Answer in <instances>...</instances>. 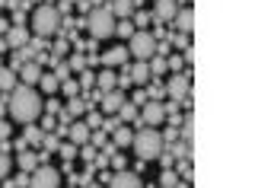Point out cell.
<instances>
[{"label":"cell","mask_w":255,"mask_h":188,"mask_svg":"<svg viewBox=\"0 0 255 188\" xmlns=\"http://www.w3.org/2000/svg\"><path fill=\"white\" fill-rule=\"evenodd\" d=\"M10 115L19 124H32L42 115V93L35 86L16 83V90H10Z\"/></svg>","instance_id":"6da1fadb"},{"label":"cell","mask_w":255,"mask_h":188,"mask_svg":"<svg viewBox=\"0 0 255 188\" xmlns=\"http://www.w3.org/2000/svg\"><path fill=\"white\" fill-rule=\"evenodd\" d=\"M131 147H134V153H137L140 160H159V156H163L166 140H163V134H159L156 128H140L137 134H134Z\"/></svg>","instance_id":"7a4b0ae2"},{"label":"cell","mask_w":255,"mask_h":188,"mask_svg":"<svg viewBox=\"0 0 255 188\" xmlns=\"http://www.w3.org/2000/svg\"><path fill=\"white\" fill-rule=\"evenodd\" d=\"M61 29V10L58 6H51V3H38L35 10H32V32L35 35H54Z\"/></svg>","instance_id":"3957f363"},{"label":"cell","mask_w":255,"mask_h":188,"mask_svg":"<svg viewBox=\"0 0 255 188\" xmlns=\"http://www.w3.org/2000/svg\"><path fill=\"white\" fill-rule=\"evenodd\" d=\"M115 16H112L109 6H90L86 10V29H90L93 38H109L115 35Z\"/></svg>","instance_id":"277c9868"},{"label":"cell","mask_w":255,"mask_h":188,"mask_svg":"<svg viewBox=\"0 0 255 188\" xmlns=\"http://www.w3.org/2000/svg\"><path fill=\"white\" fill-rule=\"evenodd\" d=\"M125 45H128V54H131L134 61H150L156 54V38H153V32H147V29L134 32Z\"/></svg>","instance_id":"5b68a950"},{"label":"cell","mask_w":255,"mask_h":188,"mask_svg":"<svg viewBox=\"0 0 255 188\" xmlns=\"http://www.w3.org/2000/svg\"><path fill=\"white\" fill-rule=\"evenodd\" d=\"M29 188H61V172L54 166H35L29 172Z\"/></svg>","instance_id":"8992f818"},{"label":"cell","mask_w":255,"mask_h":188,"mask_svg":"<svg viewBox=\"0 0 255 188\" xmlns=\"http://www.w3.org/2000/svg\"><path fill=\"white\" fill-rule=\"evenodd\" d=\"M137 121H143L147 128H159V124L166 121V108H163V102H156V99H147V102L140 105V112H137Z\"/></svg>","instance_id":"52a82bcc"},{"label":"cell","mask_w":255,"mask_h":188,"mask_svg":"<svg viewBox=\"0 0 255 188\" xmlns=\"http://www.w3.org/2000/svg\"><path fill=\"white\" fill-rule=\"evenodd\" d=\"M166 96H172V102L188 99L191 96V77L188 74H172L169 83H166Z\"/></svg>","instance_id":"ba28073f"},{"label":"cell","mask_w":255,"mask_h":188,"mask_svg":"<svg viewBox=\"0 0 255 188\" xmlns=\"http://www.w3.org/2000/svg\"><path fill=\"white\" fill-rule=\"evenodd\" d=\"M109 188H143L140 176L137 172H128V169H118L115 176H112V185Z\"/></svg>","instance_id":"9c48e42d"},{"label":"cell","mask_w":255,"mask_h":188,"mask_svg":"<svg viewBox=\"0 0 255 188\" xmlns=\"http://www.w3.org/2000/svg\"><path fill=\"white\" fill-rule=\"evenodd\" d=\"M99 102H102V112L106 115H115L118 108L125 105V96L118 90H109V93H99Z\"/></svg>","instance_id":"30bf717a"},{"label":"cell","mask_w":255,"mask_h":188,"mask_svg":"<svg viewBox=\"0 0 255 188\" xmlns=\"http://www.w3.org/2000/svg\"><path fill=\"white\" fill-rule=\"evenodd\" d=\"M175 13H179V3H175V0H156L153 3V16L159 22H172Z\"/></svg>","instance_id":"8fae6325"},{"label":"cell","mask_w":255,"mask_h":188,"mask_svg":"<svg viewBox=\"0 0 255 188\" xmlns=\"http://www.w3.org/2000/svg\"><path fill=\"white\" fill-rule=\"evenodd\" d=\"M16 77H19V80L26 83V86H35V83H38V77H42V67H38L35 61H26V64L16 70Z\"/></svg>","instance_id":"7c38bea8"},{"label":"cell","mask_w":255,"mask_h":188,"mask_svg":"<svg viewBox=\"0 0 255 188\" xmlns=\"http://www.w3.org/2000/svg\"><path fill=\"white\" fill-rule=\"evenodd\" d=\"M128 61V45H115V48H109L106 54H102V64L106 67H118Z\"/></svg>","instance_id":"4fadbf2b"},{"label":"cell","mask_w":255,"mask_h":188,"mask_svg":"<svg viewBox=\"0 0 255 188\" xmlns=\"http://www.w3.org/2000/svg\"><path fill=\"white\" fill-rule=\"evenodd\" d=\"M115 86H118V74H115V70H99V74H96V90H99V93H109V90H115Z\"/></svg>","instance_id":"5bb4252c"},{"label":"cell","mask_w":255,"mask_h":188,"mask_svg":"<svg viewBox=\"0 0 255 188\" xmlns=\"http://www.w3.org/2000/svg\"><path fill=\"white\" fill-rule=\"evenodd\" d=\"M67 134H70V144L83 147V144H90V134H93V131L86 128L83 121H77V124H70V131H67Z\"/></svg>","instance_id":"9a60e30c"},{"label":"cell","mask_w":255,"mask_h":188,"mask_svg":"<svg viewBox=\"0 0 255 188\" xmlns=\"http://www.w3.org/2000/svg\"><path fill=\"white\" fill-rule=\"evenodd\" d=\"M172 22H175V26H179V29H182V32H185V35H188V32H191V29H195V13H191V10H188V6H185V10H179V13H175V19H172Z\"/></svg>","instance_id":"2e32d148"},{"label":"cell","mask_w":255,"mask_h":188,"mask_svg":"<svg viewBox=\"0 0 255 188\" xmlns=\"http://www.w3.org/2000/svg\"><path fill=\"white\" fill-rule=\"evenodd\" d=\"M128 70H131V74H128V77H131V83H147V80H150V67H147V61H137V64H131Z\"/></svg>","instance_id":"e0dca14e"},{"label":"cell","mask_w":255,"mask_h":188,"mask_svg":"<svg viewBox=\"0 0 255 188\" xmlns=\"http://www.w3.org/2000/svg\"><path fill=\"white\" fill-rule=\"evenodd\" d=\"M109 10H112V16H115V19H128L134 13V3H131V0H115Z\"/></svg>","instance_id":"ac0fdd59"},{"label":"cell","mask_w":255,"mask_h":188,"mask_svg":"<svg viewBox=\"0 0 255 188\" xmlns=\"http://www.w3.org/2000/svg\"><path fill=\"white\" fill-rule=\"evenodd\" d=\"M16 83H19V77H16V70H10V67H0V90H16Z\"/></svg>","instance_id":"d6986e66"},{"label":"cell","mask_w":255,"mask_h":188,"mask_svg":"<svg viewBox=\"0 0 255 188\" xmlns=\"http://www.w3.org/2000/svg\"><path fill=\"white\" fill-rule=\"evenodd\" d=\"M6 45H13V48H19V45H29L26 29H22V26H13V29H10V35H6Z\"/></svg>","instance_id":"ffe728a7"},{"label":"cell","mask_w":255,"mask_h":188,"mask_svg":"<svg viewBox=\"0 0 255 188\" xmlns=\"http://www.w3.org/2000/svg\"><path fill=\"white\" fill-rule=\"evenodd\" d=\"M38 86H42V93H51V96L61 90V83H58L54 74H42V77H38Z\"/></svg>","instance_id":"44dd1931"},{"label":"cell","mask_w":255,"mask_h":188,"mask_svg":"<svg viewBox=\"0 0 255 188\" xmlns=\"http://www.w3.org/2000/svg\"><path fill=\"white\" fill-rule=\"evenodd\" d=\"M131 140H134V134L128 128H115V140H112L115 147H131Z\"/></svg>","instance_id":"7402d4cb"},{"label":"cell","mask_w":255,"mask_h":188,"mask_svg":"<svg viewBox=\"0 0 255 188\" xmlns=\"http://www.w3.org/2000/svg\"><path fill=\"white\" fill-rule=\"evenodd\" d=\"M191 121H195L191 115L182 118V144H191V137H195V124H191Z\"/></svg>","instance_id":"603a6c76"},{"label":"cell","mask_w":255,"mask_h":188,"mask_svg":"<svg viewBox=\"0 0 255 188\" xmlns=\"http://www.w3.org/2000/svg\"><path fill=\"white\" fill-rule=\"evenodd\" d=\"M26 140H29V144L42 140V131H38V128H32V124H26V131H22V150H26Z\"/></svg>","instance_id":"cb8c5ba5"},{"label":"cell","mask_w":255,"mask_h":188,"mask_svg":"<svg viewBox=\"0 0 255 188\" xmlns=\"http://www.w3.org/2000/svg\"><path fill=\"white\" fill-rule=\"evenodd\" d=\"M159 185H163V188H179V176H175L172 169H166L163 176H159Z\"/></svg>","instance_id":"d4e9b609"},{"label":"cell","mask_w":255,"mask_h":188,"mask_svg":"<svg viewBox=\"0 0 255 188\" xmlns=\"http://www.w3.org/2000/svg\"><path fill=\"white\" fill-rule=\"evenodd\" d=\"M10 172H13V160H10V153H0V182H3Z\"/></svg>","instance_id":"484cf974"},{"label":"cell","mask_w":255,"mask_h":188,"mask_svg":"<svg viewBox=\"0 0 255 188\" xmlns=\"http://www.w3.org/2000/svg\"><path fill=\"white\" fill-rule=\"evenodd\" d=\"M115 115H122V121H134V118H137V108H134V105H128V99H125V105L118 108Z\"/></svg>","instance_id":"4316f807"},{"label":"cell","mask_w":255,"mask_h":188,"mask_svg":"<svg viewBox=\"0 0 255 188\" xmlns=\"http://www.w3.org/2000/svg\"><path fill=\"white\" fill-rule=\"evenodd\" d=\"M150 61H153V64H147L150 74H163V70H166V58H163V54H153Z\"/></svg>","instance_id":"83f0119b"},{"label":"cell","mask_w":255,"mask_h":188,"mask_svg":"<svg viewBox=\"0 0 255 188\" xmlns=\"http://www.w3.org/2000/svg\"><path fill=\"white\" fill-rule=\"evenodd\" d=\"M58 150H61L64 160H74V156L80 153V147H77V144H58Z\"/></svg>","instance_id":"f1b7e54d"},{"label":"cell","mask_w":255,"mask_h":188,"mask_svg":"<svg viewBox=\"0 0 255 188\" xmlns=\"http://www.w3.org/2000/svg\"><path fill=\"white\" fill-rule=\"evenodd\" d=\"M19 166H22V172H32V169H35V156L22 150V156H19Z\"/></svg>","instance_id":"f546056e"},{"label":"cell","mask_w":255,"mask_h":188,"mask_svg":"<svg viewBox=\"0 0 255 188\" xmlns=\"http://www.w3.org/2000/svg\"><path fill=\"white\" fill-rule=\"evenodd\" d=\"M115 32H122L125 38H131V35H134V26H131V19H125V22H115Z\"/></svg>","instance_id":"4dcf8cb0"},{"label":"cell","mask_w":255,"mask_h":188,"mask_svg":"<svg viewBox=\"0 0 255 188\" xmlns=\"http://www.w3.org/2000/svg\"><path fill=\"white\" fill-rule=\"evenodd\" d=\"M86 128H90V131H96V128H99V124H102V115L99 112H90V115H86Z\"/></svg>","instance_id":"1f68e13d"},{"label":"cell","mask_w":255,"mask_h":188,"mask_svg":"<svg viewBox=\"0 0 255 188\" xmlns=\"http://www.w3.org/2000/svg\"><path fill=\"white\" fill-rule=\"evenodd\" d=\"M83 112V102H80L77 96H70V102H67V115H80Z\"/></svg>","instance_id":"d6a6232c"},{"label":"cell","mask_w":255,"mask_h":188,"mask_svg":"<svg viewBox=\"0 0 255 188\" xmlns=\"http://www.w3.org/2000/svg\"><path fill=\"white\" fill-rule=\"evenodd\" d=\"M54 77H58V83L70 80V64H58V70H54Z\"/></svg>","instance_id":"836d02e7"},{"label":"cell","mask_w":255,"mask_h":188,"mask_svg":"<svg viewBox=\"0 0 255 188\" xmlns=\"http://www.w3.org/2000/svg\"><path fill=\"white\" fill-rule=\"evenodd\" d=\"M61 90L67 93V96H77V93H80V86H77L74 80H64V83H61Z\"/></svg>","instance_id":"e575fe53"},{"label":"cell","mask_w":255,"mask_h":188,"mask_svg":"<svg viewBox=\"0 0 255 188\" xmlns=\"http://www.w3.org/2000/svg\"><path fill=\"white\" fill-rule=\"evenodd\" d=\"M13 185H19V188H29V176H26V172H22V176H16V182Z\"/></svg>","instance_id":"d590c367"},{"label":"cell","mask_w":255,"mask_h":188,"mask_svg":"<svg viewBox=\"0 0 255 188\" xmlns=\"http://www.w3.org/2000/svg\"><path fill=\"white\" fill-rule=\"evenodd\" d=\"M80 156H83V160H93L96 153H93V147H90V144H83V150H80Z\"/></svg>","instance_id":"8d00e7d4"},{"label":"cell","mask_w":255,"mask_h":188,"mask_svg":"<svg viewBox=\"0 0 255 188\" xmlns=\"http://www.w3.org/2000/svg\"><path fill=\"white\" fill-rule=\"evenodd\" d=\"M80 83H83V86H93L96 83V74H83V77H80Z\"/></svg>","instance_id":"74e56055"},{"label":"cell","mask_w":255,"mask_h":188,"mask_svg":"<svg viewBox=\"0 0 255 188\" xmlns=\"http://www.w3.org/2000/svg\"><path fill=\"white\" fill-rule=\"evenodd\" d=\"M6 137H10V124L0 121V140H6Z\"/></svg>","instance_id":"f35d334b"},{"label":"cell","mask_w":255,"mask_h":188,"mask_svg":"<svg viewBox=\"0 0 255 188\" xmlns=\"http://www.w3.org/2000/svg\"><path fill=\"white\" fill-rule=\"evenodd\" d=\"M64 51H67V42H58V45H54V54H58V58H61Z\"/></svg>","instance_id":"ab89813d"},{"label":"cell","mask_w":255,"mask_h":188,"mask_svg":"<svg viewBox=\"0 0 255 188\" xmlns=\"http://www.w3.org/2000/svg\"><path fill=\"white\" fill-rule=\"evenodd\" d=\"M70 67H74V70H83V58H70Z\"/></svg>","instance_id":"60d3db41"},{"label":"cell","mask_w":255,"mask_h":188,"mask_svg":"<svg viewBox=\"0 0 255 188\" xmlns=\"http://www.w3.org/2000/svg\"><path fill=\"white\" fill-rule=\"evenodd\" d=\"M51 128H54V118H51V115H48V118L42 121V131H51Z\"/></svg>","instance_id":"b9f144b4"},{"label":"cell","mask_w":255,"mask_h":188,"mask_svg":"<svg viewBox=\"0 0 255 188\" xmlns=\"http://www.w3.org/2000/svg\"><path fill=\"white\" fill-rule=\"evenodd\" d=\"M93 6H102V0H93Z\"/></svg>","instance_id":"7bdbcfd3"},{"label":"cell","mask_w":255,"mask_h":188,"mask_svg":"<svg viewBox=\"0 0 255 188\" xmlns=\"http://www.w3.org/2000/svg\"><path fill=\"white\" fill-rule=\"evenodd\" d=\"M0 67H3V51H0Z\"/></svg>","instance_id":"ee69618b"}]
</instances>
